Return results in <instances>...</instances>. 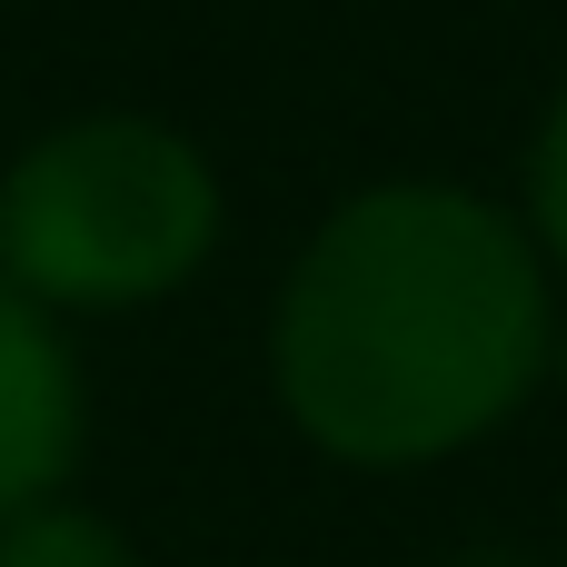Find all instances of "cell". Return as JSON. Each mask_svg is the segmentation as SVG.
Wrapping results in <instances>:
<instances>
[{
    "label": "cell",
    "instance_id": "1",
    "mask_svg": "<svg viewBox=\"0 0 567 567\" xmlns=\"http://www.w3.org/2000/svg\"><path fill=\"white\" fill-rule=\"evenodd\" d=\"M558 289L518 199L439 169L369 179L309 219L269 289V399L329 468H449L538 409Z\"/></svg>",
    "mask_w": 567,
    "mask_h": 567
},
{
    "label": "cell",
    "instance_id": "2",
    "mask_svg": "<svg viewBox=\"0 0 567 567\" xmlns=\"http://www.w3.org/2000/svg\"><path fill=\"white\" fill-rule=\"evenodd\" d=\"M219 239L229 179L159 110H70L0 159V279L70 329L179 299Z\"/></svg>",
    "mask_w": 567,
    "mask_h": 567
},
{
    "label": "cell",
    "instance_id": "3",
    "mask_svg": "<svg viewBox=\"0 0 567 567\" xmlns=\"http://www.w3.org/2000/svg\"><path fill=\"white\" fill-rule=\"evenodd\" d=\"M90 458V379L70 319H50L20 279H0V518L70 498Z\"/></svg>",
    "mask_w": 567,
    "mask_h": 567
},
{
    "label": "cell",
    "instance_id": "4",
    "mask_svg": "<svg viewBox=\"0 0 567 567\" xmlns=\"http://www.w3.org/2000/svg\"><path fill=\"white\" fill-rule=\"evenodd\" d=\"M0 567H150V558L90 498H40V508L0 518Z\"/></svg>",
    "mask_w": 567,
    "mask_h": 567
},
{
    "label": "cell",
    "instance_id": "5",
    "mask_svg": "<svg viewBox=\"0 0 567 567\" xmlns=\"http://www.w3.org/2000/svg\"><path fill=\"white\" fill-rule=\"evenodd\" d=\"M518 219H528V239L548 249V269L567 279V80L538 100V120H528V150H518Z\"/></svg>",
    "mask_w": 567,
    "mask_h": 567
},
{
    "label": "cell",
    "instance_id": "6",
    "mask_svg": "<svg viewBox=\"0 0 567 567\" xmlns=\"http://www.w3.org/2000/svg\"><path fill=\"white\" fill-rule=\"evenodd\" d=\"M429 567H548V558H528V548H498V538H488V548H449V558H429Z\"/></svg>",
    "mask_w": 567,
    "mask_h": 567
},
{
    "label": "cell",
    "instance_id": "7",
    "mask_svg": "<svg viewBox=\"0 0 567 567\" xmlns=\"http://www.w3.org/2000/svg\"><path fill=\"white\" fill-rule=\"evenodd\" d=\"M548 389L567 399V319H558V369H548Z\"/></svg>",
    "mask_w": 567,
    "mask_h": 567
}]
</instances>
